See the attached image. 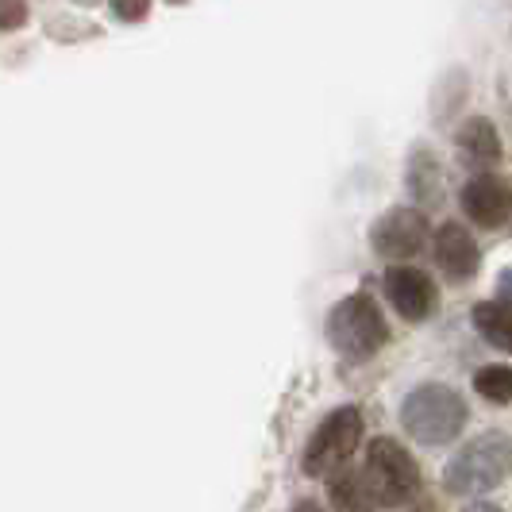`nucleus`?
<instances>
[{"instance_id":"obj_1","label":"nucleus","mask_w":512,"mask_h":512,"mask_svg":"<svg viewBox=\"0 0 512 512\" xmlns=\"http://www.w3.org/2000/svg\"><path fill=\"white\" fill-rule=\"evenodd\" d=\"M401 424L416 443L439 447V443H451L466 428V405L451 385H416L401 405Z\"/></svg>"},{"instance_id":"obj_2","label":"nucleus","mask_w":512,"mask_h":512,"mask_svg":"<svg viewBox=\"0 0 512 512\" xmlns=\"http://www.w3.org/2000/svg\"><path fill=\"white\" fill-rule=\"evenodd\" d=\"M512 470V439L501 432H486L474 443H466L451 466L443 470V486L455 497H470V493H486L497 489Z\"/></svg>"},{"instance_id":"obj_3","label":"nucleus","mask_w":512,"mask_h":512,"mask_svg":"<svg viewBox=\"0 0 512 512\" xmlns=\"http://www.w3.org/2000/svg\"><path fill=\"white\" fill-rule=\"evenodd\" d=\"M328 339H332L335 351L347 355V359H370V355H378L385 347V339H389L382 308L374 305L366 293L343 297L332 308V316H328Z\"/></svg>"},{"instance_id":"obj_4","label":"nucleus","mask_w":512,"mask_h":512,"mask_svg":"<svg viewBox=\"0 0 512 512\" xmlns=\"http://www.w3.org/2000/svg\"><path fill=\"white\" fill-rule=\"evenodd\" d=\"M366 486L382 509H401L420 489V470L409 459V451L393 439H374L366 451Z\"/></svg>"},{"instance_id":"obj_5","label":"nucleus","mask_w":512,"mask_h":512,"mask_svg":"<svg viewBox=\"0 0 512 512\" xmlns=\"http://www.w3.org/2000/svg\"><path fill=\"white\" fill-rule=\"evenodd\" d=\"M362 443V412L359 409H335L305 447V474L308 478H328L339 466H347V459L355 455V447Z\"/></svg>"},{"instance_id":"obj_6","label":"nucleus","mask_w":512,"mask_h":512,"mask_svg":"<svg viewBox=\"0 0 512 512\" xmlns=\"http://www.w3.org/2000/svg\"><path fill=\"white\" fill-rule=\"evenodd\" d=\"M370 243L382 258H416L428 247V220L412 208H393L370 228Z\"/></svg>"},{"instance_id":"obj_7","label":"nucleus","mask_w":512,"mask_h":512,"mask_svg":"<svg viewBox=\"0 0 512 512\" xmlns=\"http://www.w3.org/2000/svg\"><path fill=\"white\" fill-rule=\"evenodd\" d=\"M385 297H389V305L397 308L405 320H424V316H432V308H436V285L428 274H420V270H412V266H393V270H385Z\"/></svg>"},{"instance_id":"obj_8","label":"nucleus","mask_w":512,"mask_h":512,"mask_svg":"<svg viewBox=\"0 0 512 512\" xmlns=\"http://www.w3.org/2000/svg\"><path fill=\"white\" fill-rule=\"evenodd\" d=\"M462 208L474 224L482 228H497L505 224L512 212V189L505 178H493V174H478L474 181H466L462 189Z\"/></svg>"},{"instance_id":"obj_9","label":"nucleus","mask_w":512,"mask_h":512,"mask_svg":"<svg viewBox=\"0 0 512 512\" xmlns=\"http://www.w3.org/2000/svg\"><path fill=\"white\" fill-rule=\"evenodd\" d=\"M436 262L451 282H466V278H474L482 255H478V243L470 239V231L459 224H443L436 231Z\"/></svg>"},{"instance_id":"obj_10","label":"nucleus","mask_w":512,"mask_h":512,"mask_svg":"<svg viewBox=\"0 0 512 512\" xmlns=\"http://www.w3.org/2000/svg\"><path fill=\"white\" fill-rule=\"evenodd\" d=\"M474 328L486 335V343L501 347V351H512V305H501V301H482L470 312Z\"/></svg>"},{"instance_id":"obj_11","label":"nucleus","mask_w":512,"mask_h":512,"mask_svg":"<svg viewBox=\"0 0 512 512\" xmlns=\"http://www.w3.org/2000/svg\"><path fill=\"white\" fill-rule=\"evenodd\" d=\"M335 512H374V493L366 486V474H339L332 482Z\"/></svg>"},{"instance_id":"obj_12","label":"nucleus","mask_w":512,"mask_h":512,"mask_svg":"<svg viewBox=\"0 0 512 512\" xmlns=\"http://www.w3.org/2000/svg\"><path fill=\"white\" fill-rule=\"evenodd\" d=\"M459 147L478 162H497L501 158V139H497L489 120H466L459 131Z\"/></svg>"},{"instance_id":"obj_13","label":"nucleus","mask_w":512,"mask_h":512,"mask_svg":"<svg viewBox=\"0 0 512 512\" xmlns=\"http://www.w3.org/2000/svg\"><path fill=\"white\" fill-rule=\"evenodd\" d=\"M474 389L486 397L489 405H509L512 401V370L509 366H486V370L474 378Z\"/></svg>"},{"instance_id":"obj_14","label":"nucleus","mask_w":512,"mask_h":512,"mask_svg":"<svg viewBox=\"0 0 512 512\" xmlns=\"http://www.w3.org/2000/svg\"><path fill=\"white\" fill-rule=\"evenodd\" d=\"M27 16H31V8L27 4H20V0H4L0 4V31H20V27L27 24Z\"/></svg>"},{"instance_id":"obj_15","label":"nucleus","mask_w":512,"mask_h":512,"mask_svg":"<svg viewBox=\"0 0 512 512\" xmlns=\"http://www.w3.org/2000/svg\"><path fill=\"white\" fill-rule=\"evenodd\" d=\"M112 12H116L124 24H139V20H147L151 4H112Z\"/></svg>"},{"instance_id":"obj_16","label":"nucleus","mask_w":512,"mask_h":512,"mask_svg":"<svg viewBox=\"0 0 512 512\" xmlns=\"http://www.w3.org/2000/svg\"><path fill=\"white\" fill-rule=\"evenodd\" d=\"M293 512H324V509H320L316 501H301V505H297V509H293Z\"/></svg>"},{"instance_id":"obj_17","label":"nucleus","mask_w":512,"mask_h":512,"mask_svg":"<svg viewBox=\"0 0 512 512\" xmlns=\"http://www.w3.org/2000/svg\"><path fill=\"white\" fill-rule=\"evenodd\" d=\"M466 512H501V509H497V505H470Z\"/></svg>"}]
</instances>
